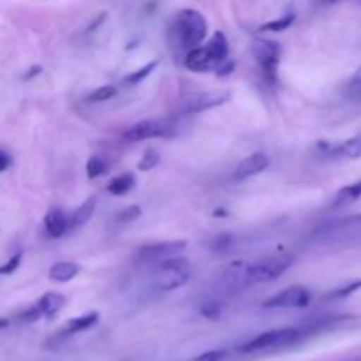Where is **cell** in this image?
I'll list each match as a JSON object with an SVG mask.
<instances>
[{
	"label": "cell",
	"mask_w": 361,
	"mask_h": 361,
	"mask_svg": "<svg viewBox=\"0 0 361 361\" xmlns=\"http://www.w3.org/2000/svg\"><path fill=\"white\" fill-rule=\"evenodd\" d=\"M157 63H159L157 60H154V62L147 63V66H143V67H141V69L133 71V73L127 74V76L123 78V83L129 85V87H134V85L141 83V81H143L145 78L150 76V73L155 69V67H157Z\"/></svg>",
	"instance_id": "24"
},
{
	"label": "cell",
	"mask_w": 361,
	"mask_h": 361,
	"mask_svg": "<svg viewBox=\"0 0 361 361\" xmlns=\"http://www.w3.org/2000/svg\"><path fill=\"white\" fill-rule=\"evenodd\" d=\"M360 197H361V178L358 180V182L351 183V185L342 187V189L337 192V196H335L331 207H334V208H345V207H349V204L356 203Z\"/></svg>",
	"instance_id": "21"
},
{
	"label": "cell",
	"mask_w": 361,
	"mask_h": 361,
	"mask_svg": "<svg viewBox=\"0 0 361 361\" xmlns=\"http://www.w3.org/2000/svg\"><path fill=\"white\" fill-rule=\"evenodd\" d=\"M314 242L328 247H345L361 242V214L323 226L314 233Z\"/></svg>",
	"instance_id": "2"
},
{
	"label": "cell",
	"mask_w": 361,
	"mask_h": 361,
	"mask_svg": "<svg viewBox=\"0 0 361 361\" xmlns=\"http://www.w3.org/2000/svg\"><path fill=\"white\" fill-rule=\"evenodd\" d=\"M358 289H361V281H353V282H348V284L341 286V288L334 289V291L328 295V298L330 300H341V298H348V296H351L353 293H356Z\"/></svg>",
	"instance_id": "28"
},
{
	"label": "cell",
	"mask_w": 361,
	"mask_h": 361,
	"mask_svg": "<svg viewBox=\"0 0 361 361\" xmlns=\"http://www.w3.org/2000/svg\"><path fill=\"white\" fill-rule=\"evenodd\" d=\"M80 264L76 263H71V261H60V263H55L51 268H49V274L48 277L51 279L53 282H69L73 281L74 277H78L80 274Z\"/></svg>",
	"instance_id": "19"
},
{
	"label": "cell",
	"mask_w": 361,
	"mask_h": 361,
	"mask_svg": "<svg viewBox=\"0 0 361 361\" xmlns=\"http://www.w3.org/2000/svg\"><path fill=\"white\" fill-rule=\"evenodd\" d=\"M250 51H252L256 62L259 63L264 80L274 87L277 83V67L281 63L282 46L271 39H256L250 46Z\"/></svg>",
	"instance_id": "6"
},
{
	"label": "cell",
	"mask_w": 361,
	"mask_h": 361,
	"mask_svg": "<svg viewBox=\"0 0 361 361\" xmlns=\"http://www.w3.org/2000/svg\"><path fill=\"white\" fill-rule=\"evenodd\" d=\"M173 34H175L180 48L185 49L187 53L201 46L208 34V23L203 13L197 9L178 11L175 16V23H173Z\"/></svg>",
	"instance_id": "1"
},
{
	"label": "cell",
	"mask_w": 361,
	"mask_h": 361,
	"mask_svg": "<svg viewBox=\"0 0 361 361\" xmlns=\"http://www.w3.org/2000/svg\"><path fill=\"white\" fill-rule=\"evenodd\" d=\"M229 243H231L229 236L228 235H221V236H217V238H215V240H212V249H214V250H222V249H226V247H228Z\"/></svg>",
	"instance_id": "35"
},
{
	"label": "cell",
	"mask_w": 361,
	"mask_h": 361,
	"mask_svg": "<svg viewBox=\"0 0 361 361\" xmlns=\"http://www.w3.org/2000/svg\"><path fill=\"white\" fill-rule=\"evenodd\" d=\"M293 264V257L286 252L270 254L261 259L247 263V271H249V288L264 282H271L284 275L288 268Z\"/></svg>",
	"instance_id": "4"
},
{
	"label": "cell",
	"mask_w": 361,
	"mask_h": 361,
	"mask_svg": "<svg viewBox=\"0 0 361 361\" xmlns=\"http://www.w3.org/2000/svg\"><path fill=\"white\" fill-rule=\"evenodd\" d=\"M108 173V164H106L104 159L101 155H92L87 161V176L90 180L99 178V176L106 175Z\"/></svg>",
	"instance_id": "23"
},
{
	"label": "cell",
	"mask_w": 361,
	"mask_h": 361,
	"mask_svg": "<svg viewBox=\"0 0 361 361\" xmlns=\"http://www.w3.org/2000/svg\"><path fill=\"white\" fill-rule=\"evenodd\" d=\"M141 215V208L137 207V204H133V207H127L123 208V210H120L118 214H116V221L122 224V222H133L136 221L137 217Z\"/></svg>",
	"instance_id": "29"
},
{
	"label": "cell",
	"mask_w": 361,
	"mask_h": 361,
	"mask_svg": "<svg viewBox=\"0 0 361 361\" xmlns=\"http://www.w3.org/2000/svg\"><path fill=\"white\" fill-rule=\"evenodd\" d=\"M35 305H37L39 312H41V316L44 317V319H51V317H55L56 314L60 312V309L66 305V296L60 295V293H46L44 296H41V298L35 302Z\"/></svg>",
	"instance_id": "17"
},
{
	"label": "cell",
	"mask_w": 361,
	"mask_h": 361,
	"mask_svg": "<svg viewBox=\"0 0 361 361\" xmlns=\"http://www.w3.org/2000/svg\"><path fill=\"white\" fill-rule=\"evenodd\" d=\"M305 331L302 328H277V330L264 331V334L256 335L254 338H250L249 342H245L243 345H240V351L242 353H259V351H268V349H277V348H286V345H293L295 342H298L300 338H303Z\"/></svg>",
	"instance_id": "5"
},
{
	"label": "cell",
	"mask_w": 361,
	"mask_h": 361,
	"mask_svg": "<svg viewBox=\"0 0 361 361\" xmlns=\"http://www.w3.org/2000/svg\"><path fill=\"white\" fill-rule=\"evenodd\" d=\"M97 321H99L97 312H88L85 314V316L74 317V319L67 321L66 326L59 331V335H56L55 338H67L71 337V335H76V334H81V331L90 330L92 326L97 324Z\"/></svg>",
	"instance_id": "16"
},
{
	"label": "cell",
	"mask_w": 361,
	"mask_h": 361,
	"mask_svg": "<svg viewBox=\"0 0 361 361\" xmlns=\"http://www.w3.org/2000/svg\"><path fill=\"white\" fill-rule=\"evenodd\" d=\"M134 185H136V178H134L133 173H122V175L115 176V178L109 182L108 192L113 194V196H123V194L129 192Z\"/></svg>",
	"instance_id": "22"
},
{
	"label": "cell",
	"mask_w": 361,
	"mask_h": 361,
	"mask_svg": "<svg viewBox=\"0 0 361 361\" xmlns=\"http://www.w3.org/2000/svg\"><path fill=\"white\" fill-rule=\"evenodd\" d=\"M201 312L204 314L210 319H217L222 314V305L217 302V300H208L203 307H201Z\"/></svg>",
	"instance_id": "30"
},
{
	"label": "cell",
	"mask_w": 361,
	"mask_h": 361,
	"mask_svg": "<svg viewBox=\"0 0 361 361\" xmlns=\"http://www.w3.org/2000/svg\"><path fill=\"white\" fill-rule=\"evenodd\" d=\"M116 87L115 85H104V87H99L97 90H94L92 94L87 95V101L88 102H104L109 101L116 95Z\"/></svg>",
	"instance_id": "25"
},
{
	"label": "cell",
	"mask_w": 361,
	"mask_h": 361,
	"mask_svg": "<svg viewBox=\"0 0 361 361\" xmlns=\"http://www.w3.org/2000/svg\"><path fill=\"white\" fill-rule=\"evenodd\" d=\"M187 247L185 242H161V243H148L137 249V259L143 263H162L166 259L176 257L180 252H183Z\"/></svg>",
	"instance_id": "9"
},
{
	"label": "cell",
	"mask_w": 361,
	"mask_h": 361,
	"mask_svg": "<svg viewBox=\"0 0 361 361\" xmlns=\"http://www.w3.org/2000/svg\"><path fill=\"white\" fill-rule=\"evenodd\" d=\"M228 356V353L222 351V349H212V351L203 353V355L196 356L192 361H222Z\"/></svg>",
	"instance_id": "31"
},
{
	"label": "cell",
	"mask_w": 361,
	"mask_h": 361,
	"mask_svg": "<svg viewBox=\"0 0 361 361\" xmlns=\"http://www.w3.org/2000/svg\"><path fill=\"white\" fill-rule=\"evenodd\" d=\"M11 164H13V155L7 150H4V148H0V173L9 169Z\"/></svg>",
	"instance_id": "34"
},
{
	"label": "cell",
	"mask_w": 361,
	"mask_h": 361,
	"mask_svg": "<svg viewBox=\"0 0 361 361\" xmlns=\"http://www.w3.org/2000/svg\"><path fill=\"white\" fill-rule=\"evenodd\" d=\"M319 150L324 155L331 159H358L361 157V137H351V140H345L338 145L326 143V141H321Z\"/></svg>",
	"instance_id": "11"
},
{
	"label": "cell",
	"mask_w": 361,
	"mask_h": 361,
	"mask_svg": "<svg viewBox=\"0 0 361 361\" xmlns=\"http://www.w3.org/2000/svg\"><path fill=\"white\" fill-rule=\"evenodd\" d=\"M231 94L229 92L222 90H214V92H203V94H197L194 97L189 99L185 106L187 113H197V111H207V109L217 108V106L224 104L229 101Z\"/></svg>",
	"instance_id": "12"
},
{
	"label": "cell",
	"mask_w": 361,
	"mask_h": 361,
	"mask_svg": "<svg viewBox=\"0 0 361 361\" xmlns=\"http://www.w3.org/2000/svg\"><path fill=\"white\" fill-rule=\"evenodd\" d=\"M204 48L208 49V53L212 55V59L215 60V63H217L219 67L222 66L224 62H228V56H229V44H228V39H226V35L222 34V32H215L214 35H212L210 39H208V42L204 44ZM217 67V69H219Z\"/></svg>",
	"instance_id": "18"
},
{
	"label": "cell",
	"mask_w": 361,
	"mask_h": 361,
	"mask_svg": "<svg viewBox=\"0 0 361 361\" xmlns=\"http://www.w3.org/2000/svg\"><path fill=\"white\" fill-rule=\"evenodd\" d=\"M173 134H175V126L169 120L152 118L141 120V122L130 126L123 133V140L129 141V143H136V141L154 140V137H169Z\"/></svg>",
	"instance_id": "7"
},
{
	"label": "cell",
	"mask_w": 361,
	"mask_h": 361,
	"mask_svg": "<svg viewBox=\"0 0 361 361\" xmlns=\"http://www.w3.org/2000/svg\"><path fill=\"white\" fill-rule=\"evenodd\" d=\"M20 319L25 321V323H35V321L42 319V316H41V312H39L37 305L34 303V305L28 307L27 310H23V312L20 314Z\"/></svg>",
	"instance_id": "33"
},
{
	"label": "cell",
	"mask_w": 361,
	"mask_h": 361,
	"mask_svg": "<svg viewBox=\"0 0 361 361\" xmlns=\"http://www.w3.org/2000/svg\"><path fill=\"white\" fill-rule=\"evenodd\" d=\"M159 161H161L159 152L155 148H148L143 157H141V161L137 162V169H141V171H150V169H154L159 164Z\"/></svg>",
	"instance_id": "27"
},
{
	"label": "cell",
	"mask_w": 361,
	"mask_h": 361,
	"mask_svg": "<svg viewBox=\"0 0 361 361\" xmlns=\"http://www.w3.org/2000/svg\"><path fill=\"white\" fill-rule=\"evenodd\" d=\"M183 66L192 73H212V71H217L219 67L208 53V49L204 48V44L197 46L192 51L187 53L185 59H183Z\"/></svg>",
	"instance_id": "14"
},
{
	"label": "cell",
	"mask_w": 361,
	"mask_h": 361,
	"mask_svg": "<svg viewBox=\"0 0 361 361\" xmlns=\"http://www.w3.org/2000/svg\"><path fill=\"white\" fill-rule=\"evenodd\" d=\"M353 87L356 88V90L360 92L361 94V67L358 71H356V74H355V80H353Z\"/></svg>",
	"instance_id": "36"
},
{
	"label": "cell",
	"mask_w": 361,
	"mask_h": 361,
	"mask_svg": "<svg viewBox=\"0 0 361 361\" xmlns=\"http://www.w3.org/2000/svg\"><path fill=\"white\" fill-rule=\"evenodd\" d=\"M21 263V252H16L6 264L0 267V275H11L13 271H16V268L20 267Z\"/></svg>",
	"instance_id": "32"
},
{
	"label": "cell",
	"mask_w": 361,
	"mask_h": 361,
	"mask_svg": "<svg viewBox=\"0 0 361 361\" xmlns=\"http://www.w3.org/2000/svg\"><path fill=\"white\" fill-rule=\"evenodd\" d=\"M95 207H97V197L90 196L81 207H78L76 210L73 212V215H69V228L74 229L87 224V222L90 221L92 215H94Z\"/></svg>",
	"instance_id": "20"
},
{
	"label": "cell",
	"mask_w": 361,
	"mask_h": 361,
	"mask_svg": "<svg viewBox=\"0 0 361 361\" xmlns=\"http://www.w3.org/2000/svg\"><path fill=\"white\" fill-rule=\"evenodd\" d=\"M268 166H270V157L264 152H256V154L249 155V157L240 162L235 171V178L238 182H242V180H247L250 176H256L259 173H263L264 169H268Z\"/></svg>",
	"instance_id": "13"
},
{
	"label": "cell",
	"mask_w": 361,
	"mask_h": 361,
	"mask_svg": "<svg viewBox=\"0 0 361 361\" xmlns=\"http://www.w3.org/2000/svg\"><path fill=\"white\" fill-rule=\"evenodd\" d=\"M249 261H233L224 268L221 275L222 288L229 291H242L249 288V271H247Z\"/></svg>",
	"instance_id": "10"
},
{
	"label": "cell",
	"mask_w": 361,
	"mask_h": 361,
	"mask_svg": "<svg viewBox=\"0 0 361 361\" xmlns=\"http://www.w3.org/2000/svg\"><path fill=\"white\" fill-rule=\"evenodd\" d=\"M293 21H295V13H288L286 16H282L281 20H274V21H270V23L263 25V27H261V30L263 32H282V30H286V28L291 27Z\"/></svg>",
	"instance_id": "26"
},
{
	"label": "cell",
	"mask_w": 361,
	"mask_h": 361,
	"mask_svg": "<svg viewBox=\"0 0 361 361\" xmlns=\"http://www.w3.org/2000/svg\"><path fill=\"white\" fill-rule=\"evenodd\" d=\"M9 326V319H4V317H0V330H4V328Z\"/></svg>",
	"instance_id": "37"
},
{
	"label": "cell",
	"mask_w": 361,
	"mask_h": 361,
	"mask_svg": "<svg viewBox=\"0 0 361 361\" xmlns=\"http://www.w3.org/2000/svg\"><path fill=\"white\" fill-rule=\"evenodd\" d=\"M192 275V267L185 257H171L157 264L154 271V286L162 293L182 288Z\"/></svg>",
	"instance_id": "3"
},
{
	"label": "cell",
	"mask_w": 361,
	"mask_h": 361,
	"mask_svg": "<svg viewBox=\"0 0 361 361\" xmlns=\"http://www.w3.org/2000/svg\"><path fill=\"white\" fill-rule=\"evenodd\" d=\"M44 229L51 238H60L69 231V215L59 207L49 208L48 214L44 215Z\"/></svg>",
	"instance_id": "15"
},
{
	"label": "cell",
	"mask_w": 361,
	"mask_h": 361,
	"mask_svg": "<svg viewBox=\"0 0 361 361\" xmlns=\"http://www.w3.org/2000/svg\"><path fill=\"white\" fill-rule=\"evenodd\" d=\"M310 291L303 286H291L286 288L284 291L270 296L263 303L264 309H305L310 305Z\"/></svg>",
	"instance_id": "8"
}]
</instances>
